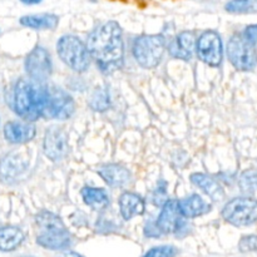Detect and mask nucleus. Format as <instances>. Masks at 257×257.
<instances>
[{"label":"nucleus","mask_w":257,"mask_h":257,"mask_svg":"<svg viewBox=\"0 0 257 257\" xmlns=\"http://www.w3.org/2000/svg\"><path fill=\"white\" fill-rule=\"evenodd\" d=\"M238 248H240L241 252H252V251H257V236H243L240 240V242H238Z\"/></svg>","instance_id":"obj_27"},{"label":"nucleus","mask_w":257,"mask_h":257,"mask_svg":"<svg viewBox=\"0 0 257 257\" xmlns=\"http://www.w3.org/2000/svg\"><path fill=\"white\" fill-rule=\"evenodd\" d=\"M191 181H192L193 185L200 187L213 201H221L225 197L222 186L217 181L213 180L212 177L205 175V173H193L191 176Z\"/></svg>","instance_id":"obj_18"},{"label":"nucleus","mask_w":257,"mask_h":257,"mask_svg":"<svg viewBox=\"0 0 257 257\" xmlns=\"http://www.w3.org/2000/svg\"><path fill=\"white\" fill-rule=\"evenodd\" d=\"M47 88L37 80H18L14 88V109L17 114L28 122L43 117Z\"/></svg>","instance_id":"obj_2"},{"label":"nucleus","mask_w":257,"mask_h":257,"mask_svg":"<svg viewBox=\"0 0 257 257\" xmlns=\"http://www.w3.org/2000/svg\"><path fill=\"white\" fill-rule=\"evenodd\" d=\"M240 187L245 193H253L257 191V171H246L241 175Z\"/></svg>","instance_id":"obj_24"},{"label":"nucleus","mask_w":257,"mask_h":257,"mask_svg":"<svg viewBox=\"0 0 257 257\" xmlns=\"http://www.w3.org/2000/svg\"><path fill=\"white\" fill-rule=\"evenodd\" d=\"M58 257H84V256L79 255V253H77V252H64Z\"/></svg>","instance_id":"obj_29"},{"label":"nucleus","mask_w":257,"mask_h":257,"mask_svg":"<svg viewBox=\"0 0 257 257\" xmlns=\"http://www.w3.org/2000/svg\"><path fill=\"white\" fill-rule=\"evenodd\" d=\"M222 217L233 226H250L257 221V201L250 197L233 198L222 210Z\"/></svg>","instance_id":"obj_6"},{"label":"nucleus","mask_w":257,"mask_h":257,"mask_svg":"<svg viewBox=\"0 0 257 257\" xmlns=\"http://www.w3.org/2000/svg\"><path fill=\"white\" fill-rule=\"evenodd\" d=\"M178 253V250L175 246H158V247H153L146 253L145 257H176Z\"/></svg>","instance_id":"obj_26"},{"label":"nucleus","mask_w":257,"mask_h":257,"mask_svg":"<svg viewBox=\"0 0 257 257\" xmlns=\"http://www.w3.org/2000/svg\"><path fill=\"white\" fill-rule=\"evenodd\" d=\"M198 58L211 67H218L222 62V42L218 33L207 30L197 42Z\"/></svg>","instance_id":"obj_9"},{"label":"nucleus","mask_w":257,"mask_h":257,"mask_svg":"<svg viewBox=\"0 0 257 257\" xmlns=\"http://www.w3.org/2000/svg\"><path fill=\"white\" fill-rule=\"evenodd\" d=\"M110 104L109 95L105 89H98L97 92L93 94L92 99H90V107L94 110H105Z\"/></svg>","instance_id":"obj_25"},{"label":"nucleus","mask_w":257,"mask_h":257,"mask_svg":"<svg viewBox=\"0 0 257 257\" xmlns=\"http://www.w3.org/2000/svg\"><path fill=\"white\" fill-rule=\"evenodd\" d=\"M196 48L195 34L191 32H182L170 44V54L176 59L190 60Z\"/></svg>","instance_id":"obj_14"},{"label":"nucleus","mask_w":257,"mask_h":257,"mask_svg":"<svg viewBox=\"0 0 257 257\" xmlns=\"http://www.w3.org/2000/svg\"><path fill=\"white\" fill-rule=\"evenodd\" d=\"M245 35L248 40H251L252 43H257V24L256 25H250V27L246 28Z\"/></svg>","instance_id":"obj_28"},{"label":"nucleus","mask_w":257,"mask_h":257,"mask_svg":"<svg viewBox=\"0 0 257 257\" xmlns=\"http://www.w3.org/2000/svg\"><path fill=\"white\" fill-rule=\"evenodd\" d=\"M43 148L49 160L54 162L63 160L68 153V140L64 131L59 127H50L45 132Z\"/></svg>","instance_id":"obj_11"},{"label":"nucleus","mask_w":257,"mask_h":257,"mask_svg":"<svg viewBox=\"0 0 257 257\" xmlns=\"http://www.w3.org/2000/svg\"><path fill=\"white\" fill-rule=\"evenodd\" d=\"M98 175L112 187H122L131 180L130 171L119 165H104L98 168Z\"/></svg>","instance_id":"obj_16"},{"label":"nucleus","mask_w":257,"mask_h":257,"mask_svg":"<svg viewBox=\"0 0 257 257\" xmlns=\"http://www.w3.org/2000/svg\"><path fill=\"white\" fill-rule=\"evenodd\" d=\"M88 50L99 69L105 74L122 68L123 49L122 29L115 22H108L95 29L88 38Z\"/></svg>","instance_id":"obj_1"},{"label":"nucleus","mask_w":257,"mask_h":257,"mask_svg":"<svg viewBox=\"0 0 257 257\" xmlns=\"http://www.w3.org/2000/svg\"><path fill=\"white\" fill-rule=\"evenodd\" d=\"M228 59L238 70H251L257 64V52L255 43L245 35H233L228 42Z\"/></svg>","instance_id":"obj_7"},{"label":"nucleus","mask_w":257,"mask_h":257,"mask_svg":"<svg viewBox=\"0 0 257 257\" xmlns=\"http://www.w3.org/2000/svg\"><path fill=\"white\" fill-rule=\"evenodd\" d=\"M178 208L181 215L187 218L198 217L211 211V206L198 195H192L178 201Z\"/></svg>","instance_id":"obj_15"},{"label":"nucleus","mask_w":257,"mask_h":257,"mask_svg":"<svg viewBox=\"0 0 257 257\" xmlns=\"http://www.w3.org/2000/svg\"><path fill=\"white\" fill-rule=\"evenodd\" d=\"M74 112V102L64 90L55 87L47 88L43 117L47 119H68Z\"/></svg>","instance_id":"obj_8"},{"label":"nucleus","mask_w":257,"mask_h":257,"mask_svg":"<svg viewBox=\"0 0 257 257\" xmlns=\"http://www.w3.org/2000/svg\"><path fill=\"white\" fill-rule=\"evenodd\" d=\"M82 197L84 202L93 210H103L109 205V198H108L107 192L102 188L84 187L82 190Z\"/></svg>","instance_id":"obj_21"},{"label":"nucleus","mask_w":257,"mask_h":257,"mask_svg":"<svg viewBox=\"0 0 257 257\" xmlns=\"http://www.w3.org/2000/svg\"><path fill=\"white\" fill-rule=\"evenodd\" d=\"M157 226L162 233H178L182 230L185 221L178 208V201L168 200L158 216Z\"/></svg>","instance_id":"obj_12"},{"label":"nucleus","mask_w":257,"mask_h":257,"mask_svg":"<svg viewBox=\"0 0 257 257\" xmlns=\"http://www.w3.org/2000/svg\"><path fill=\"white\" fill-rule=\"evenodd\" d=\"M166 49V39L163 35H141L133 44V55L138 64L143 68H155L162 60Z\"/></svg>","instance_id":"obj_4"},{"label":"nucleus","mask_w":257,"mask_h":257,"mask_svg":"<svg viewBox=\"0 0 257 257\" xmlns=\"http://www.w3.org/2000/svg\"><path fill=\"white\" fill-rule=\"evenodd\" d=\"M22 3H24V4L27 5H33V4H39L42 0H20Z\"/></svg>","instance_id":"obj_30"},{"label":"nucleus","mask_w":257,"mask_h":257,"mask_svg":"<svg viewBox=\"0 0 257 257\" xmlns=\"http://www.w3.org/2000/svg\"><path fill=\"white\" fill-rule=\"evenodd\" d=\"M25 70L30 79L44 82L52 74V59L47 49L37 47L28 54L25 59Z\"/></svg>","instance_id":"obj_10"},{"label":"nucleus","mask_w":257,"mask_h":257,"mask_svg":"<svg viewBox=\"0 0 257 257\" xmlns=\"http://www.w3.org/2000/svg\"><path fill=\"white\" fill-rule=\"evenodd\" d=\"M4 136L8 142L14 145H24L34 138L35 127L30 123L8 122L4 127Z\"/></svg>","instance_id":"obj_13"},{"label":"nucleus","mask_w":257,"mask_h":257,"mask_svg":"<svg viewBox=\"0 0 257 257\" xmlns=\"http://www.w3.org/2000/svg\"><path fill=\"white\" fill-rule=\"evenodd\" d=\"M119 208L122 217L128 221L145 212V201L136 193L125 192L119 198Z\"/></svg>","instance_id":"obj_17"},{"label":"nucleus","mask_w":257,"mask_h":257,"mask_svg":"<svg viewBox=\"0 0 257 257\" xmlns=\"http://www.w3.org/2000/svg\"><path fill=\"white\" fill-rule=\"evenodd\" d=\"M60 59L75 72H84L89 67L90 53L84 43L74 35H64L57 44Z\"/></svg>","instance_id":"obj_5"},{"label":"nucleus","mask_w":257,"mask_h":257,"mask_svg":"<svg viewBox=\"0 0 257 257\" xmlns=\"http://www.w3.org/2000/svg\"><path fill=\"white\" fill-rule=\"evenodd\" d=\"M226 10L232 14H250L257 13V3L253 0H231L226 4Z\"/></svg>","instance_id":"obj_23"},{"label":"nucleus","mask_w":257,"mask_h":257,"mask_svg":"<svg viewBox=\"0 0 257 257\" xmlns=\"http://www.w3.org/2000/svg\"><path fill=\"white\" fill-rule=\"evenodd\" d=\"M24 241V233L15 226L0 228V251H14Z\"/></svg>","instance_id":"obj_19"},{"label":"nucleus","mask_w":257,"mask_h":257,"mask_svg":"<svg viewBox=\"0 0 257 257\" xmlns=\"http://www.w3.org/2000/svg\"><path fill=\"white\" fill-rule=\"evenodd\" d=\"M35 222L40 228V233L37 237L38 245L49 250H63L69 247L72 243L70 233L57 215L42 211L35 217Z\"/></svg>","instance_id":"obj_3"},{"label":"nucleus","mask_w":257,"mask_h":257,"mask_svg":"<svg viewBox=\"0 0 257 257\" xmlns=\"http://www.w3.org/2000/svg\"><path fill=\"white\" fill-rule=\"evenodd\" d=\"M59 18L54 14L27 15L20 19V24L32 29H55Z\"/></svg>","instance_id":"obj_20"},{"label":"nucleus","mask_w":257,"mask_h":257,"mask_svg":"<svg viewBox=\"0 0 257 257\" xmlns=\"http://www.w3.org/2000/svg\"><path fill=\"white\" fill-rule=\"evenodd\" d=\"M24 170L25 165L23 163V161L20 160V157H18L14 153L7 156L5 160H3L2 166H0V173H2L3 177L5 178H15Z\"/></svg>","instance_id":"obj_22"}]
</instances>
